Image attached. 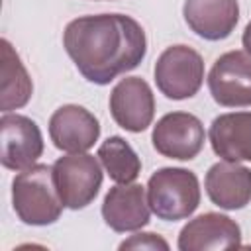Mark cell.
Wrapping results in <instances>:
<instances>
[{
    "mask_svg": "<svg viewBox=\"0 0 251 251\" xmlns=\"http://www.w3.org/2000/svg\"><path fill=\"white\" fill-rule=\"evenodd\" d=\"M63 45L78 73L100 86L133 71L147 53L143 27L124 14L82 16L69 22Z\"/></svg>",
    "mask_w": 251,
    "mask_h": 251,
    "instance_id": "cell-1",
    "label": "cell"
},
{
    "mask_svg": "<svg viewBox=\"0 0 251 251\" xmlns=\"http://www.w3.org/2000/svg\"><path fill=\"white\" fill-rule=\"evenodd\" d=\"M12 206L27 226L55 224L65 206L55 184L53 167L31 165L20 171L12 180Z\"/></svg>",
    "mask_w": 251,
    "mask_h": 251,
    "instance_id": "cell-2",
    "label": "cell"
},
{
    "mask_svg": "<svg viewBox=\"0 0 251 251\" xmlns=\"http://www.w3.org/2000/svg\"><path fill=\"white\" fill-rule=\"evenodd\" d=\"M147 200L151 212L165 222H178L192 216L200 204V184L192 171L163 167L149 176Z\"/></svg>",
    "mask_w": 251,
    "mask_h": 251,
    "instance_id": "cell-3",
    "label": "cell"
},
{
    "mask_svg": "<svg viewBox=\"0 0 251 251\" xmlns=\"http://www.w3.org/2000/svg\"><path fill=\"white\" fill-rule=\"evenodd\" d=\"M155 84L171 100L192 98L204 80L202 55L188 45L167 47L155 63Z\"/></svg>",
    "mask_w": 251,
    "mask_h": 251,
    "instance_id": "cell-4",
    "label": "cell"
},
{
    "mask_svg": "<svg viewBox=\"0 0 251 251\" xmlns=\"http://www.w3.org/2000/svg\"><path fill=\"white\" fill-rule=\"evenodd\" d=\"M55 184L65 208H86L102 186V169L94 155L69 153L53 163Z\"/></svg>",
    "mask_w": 251,
    "mask_h": 251,
    "instance_id": "cell-5",
    "label": "cell"
},
{
    "mask_svg": "<svg viewBox=\"0 0 251 251\" xmlns=\"http://www.w3.org/2000/svg\"><path fill=\"white\" fill-rule=\"evenodd\" d=\"M208 88L220 106H251V55L247 51H227L220 55L210 69Z\"/></svg>",
    "mask_w": 251,
    "mask_h": 251,
    "instance_id": "cell-6",
    "label": "cell"
},
{
    "mask_svg": "<svg viewBox=\"0 0 251 251\" xmlns=\"http://www.w3.org/2000/svg\"><path fill=\"white\" fill-rule=\"evenodd\" d=\"M206 131L202 122L188 112L165 114L153 127V147L157 153L176 161L194 159L204 147Z\"/></svg>",
    "mask_w": 251,
    "mask_h": 251,
    "instance_id": "cell-7",
    "label": "cell"
},
{
    "mask_svg": "<svg viewBox=\"0 0 251 251\" xmlns=\"http://www.w3.org/2000/svg\"><path fill=\"white\" fill-rule=\"evenodd\" d=\"M110 114L126 131L139 133L147 129L155 116V96L141 76L122 78L110 94Z\"/></svg>",
    "mask_w": 251,
    "mask_h": 251,
    "instance_id": "cell-8",
    "label": "cell"
},
{
    "mask_svg": "<svg viewBox=\"0 0 251 251\" xmlns=\"http://www.w3.org/2000/svg\"><path fill=\"white\" fill-rule=\"evenodd\" d=\"M2 129V165L10 171H24L41 157L43 153V135L39 126L22 114L6 112L0 120Z\"/></svg>",
    "mask_w": 251,
    "mask_h": 251,
    "instance_id": "cell-9",
    "label": "cell"
},
{
    "mask_svg": "<svg viewBox=\"0 0 251 251\" xmlns=\"http://www.w3.org/2000/svg\"><path fill=\"white\" fill-rule=\"evenodd\" d=\"M49 137L65 153H84L98 141L100 124L86 108L65 104L49 118Z\"/></svg>",
    "mask_w": 251,
    "mask_h": 251,
    "instance_id": "cell-10",
    "label": "cell"
},
{
    "mask_svg": "<svg viewBox=\"0 0 251 251\" xmlns=\"http://www.w3.org/2000/svg\"><path fill=\"white\" fill-rule=\"evenodd\" d=\"M102 218L118 233L145 227L151 218L147 188L133 182L112 186L102 202Z\"/></svg>",
    "mask_w": 251,
    "mask_h": 251,
    "instance_id": "cell-11",
    "label": "cell"
},
{
    "mask_svg": "<svg viewBox=\"0 0 251 251\" xmlns=\"http://www.w3.org/2000/svg\"><path fill=\"white\" fill-rule=\"evenodd\" d=\"M241 247V229L235 220L218 212L192 218L178 233L180 251H210Z\"/></svg>",
    "mask_w": 251,
    "mask_h": 251,
    "instance_id": "cell-12",
    "label": "cell"
},
{
    "mask_svg": "<svg viewBox=\"0 0 251 251\" xmlns=\"http://www.w3.org/2000/svg\"><path fill=\"white\" fill-rule=\"evenodd\" d=\"M182 16L198 37L222 41L237 25L239 4L237 0H184Z\"/></svg>",
    "mask_w": 251,
    "mask_h": 251,
    "instance_id": "cell-13",
    "label": "cell"
},
{
    "mask_svg": "<svg viewBox=\"0 0 251 251\" xmlns=\"http://www.w3.org/2000/svg\"><path fill=\"white\" fill-rule=\"evenodd\" d=\"M208 198L224 210H241L251 202V169L233 163H214L204 178Z\"/></svg>",
    "mask_w": 251,
    "mask_h": 251,
    "instance_id": "cell-14",
    "label": "cell"
},
{
    "mask_svg": "<svg viewBox=\"0 0 251 251\" xmlns=\"http://www.w3.org/2000/svg\"><path fill=\"white\" fill-rule=\"evenodd\" d=\"M208 137L214 153L224 161H251V112H229L214 118Z\"/></svg>",
    "mask_w": 251,
    "mask_h": 251,
    "instance_id": "cell-15",
    "label": "cell"
},
{
    "mask_svg": "<svg viewBox=\"0 0 251 251\" xmlns=\"http://www.w3.org/2000/svg\"><path fill=\"white\" fill-rule=\"evenodd\" d=\"M0 49H2L0 108L6 114V112H12V110H18V108H22L29 102L31 92H33V84H31V78H29L20 55L12 47V43L8 39H2Z\"/></svg>",
    "mask_w": 251,
    "mask_h": 251,
    "instance_id": "cell-16",
    "label": "cell"
},
{
    "mask_svg": "<svg viewBox=\"0 0 251 251\" xmlns=\"http://www.w3.org/2000/svg\"><path fill=\"white\" fill-rule=\"evenodd\" d=\"M110 175V178L118 184L133 182L141 173V161L133 147L120 135H112L98 147L96 155Z\"/></svg>",
    "mask_w": 251,
    "mask_h": 251,
    "instance_id": "cell-17",
    "label": "cell"
},
{
    "mask_svg": "<svg viewBox=\"0 0 251 251\" xmlns=\"http://www.w3.org/2000/svg\"><path fill=\"white\" fill-rule=\"evenodd\" d=\"M120 249H169V243L157 233H137L120 243Z\"/></svg>",
    "mask_w": 251,
    "mask_h": 251,
    "instance_id": "cell-18",
    "label": "cell"
},
{
    "mask_svg": "<svg viewBox=\"0 0 251 251\" xmlns=\"http://www.w3.org/2000/svg\"><path fill=\"white\" fill-rule=\"evenodd\" d=\"M241 43H243V47H245V51L251 55V22L245 25V29H243V37H241Z\"/></svg>",
    "mask_w": 251,
    "mask_h": 251,
    "instance_id": "cell-19",
    "label": "cell"
}]
</instances>
